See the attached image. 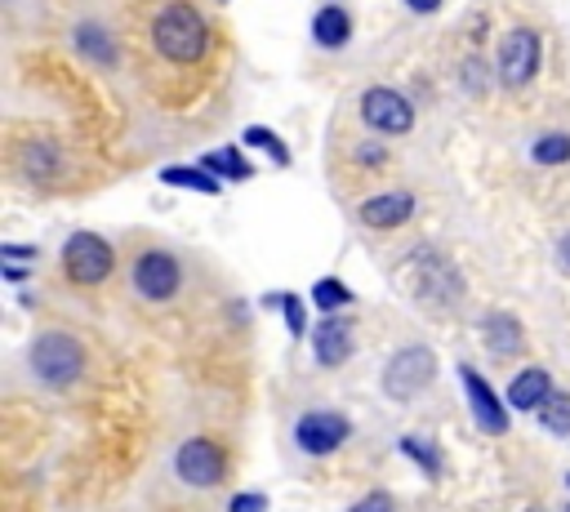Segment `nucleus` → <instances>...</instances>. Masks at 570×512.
I'll list each match as a JSON object with an SVG mask.
<instances>
[{
    "label": "nucleus",
    "mask_w": 570,
    "mask_h": 512,
    "mask_svg": "<svg viewBox=\"0 0 570 512\" xmlns=\"http://www.w3.org/2000/svg\"><path fill=\"white\" fill-rule=\"evenodd\" d=\"M151 45H156V53L165 62H196L205 53V45H209V27L187 0H169L151 18Z\"/></svg>",
    "instance_id": "f257e3e1"
},
{
    "label": "nucleus",
    "mask_w": 570,
    "mask_h": 512,
    "mask_svg": "<svg viewBox=\"0 0 570 512\" xmlns=\"http://www.w3.org/2000/svg\"><path fill=\"white\" fill-rule=\"evenodd\" d=\"M27 365H31V374H36L45 387L62 392V387H71V383L80 378V370H85V347H80L71 334H62V329H45V334L31 338Z\"/></svg>",
    "instance_id": "f03ea898"
},
{
    "label": "nucleus",
    "mask_w": 570,
    "mask_h": 512,
    "mask_svg": "<svg viewBox=\"0 0 570 512\" xmlns=\"http://www.w3.org/2000/svg\"><path fill=\"white\" fill-rule=\"evenodd\" d=\"M539 58H543V45L530 27H508L499 36V49H494V76L508 85V89H521L534 80L539 71Z\"/></svg>",
    "instance_id": "7ed1b4c3"
},
{
    "label": "nucleus",
    "mask_w": 570,
    "mask_h": 512,
    "mask_svg": "<svg viewBox=\"0 0 570 512\" xmlns=\"http://www.w3.org/2000/svg\"><path fill=\"white\" fill-rule=\"evenodd\" d=\"M111 267H116V249L98 232H71L62 240V272L76 285H98L111 276Z\"/></svg>",
    "instance_id": "20e7f679"
},
{
    "label": "nucleus",
    "mask_w": 570,
    "mask_h": 512,
    "mask_svg": "<svg viewBox=\"0 0 570 512\" xmlns=\"http://www.w3.org/2000/svg\"><path fill=\"white\" fill-rule=\"evenodd\" d=\"M432 374H436L432 347L410 343V347L392 352V361L383 365V392H387L392 401H410V396H419V392L432 383Z\"/></svg>",
    "instance_id": "39448f33"
},
{
    "label": "nucleus",
    "mask_w": 570,
    "mask_h": 512,
    "mask_svg": "<svg viewBox=\"0 0 570 512\" xmlns=\"http://www.w3.org/2000/svg\"><path fill=\"white\" fill-rule=\"evenodd\" d=\"M129 285H134L138 298H147V303H165V298H174L178 285H183V263H178L174 254H165V249H147V254L134 258V267H129Z\"/></svg>",
    "instance_id": "423d86ee"
},
{
    "label": "nucleus",
    "mask_w": 570,
    "mask_h": 512,
    "mask_svg": "<svg viewBox=\"0 0 570 512\" xmlns=\"http://www.w3.org/2000/svg\"><path fill=\"white\" fill-rule=\"evenodd\" d=\"M361 120H365L374 134L396 138V134H410V125H414V107H410L396 89L374 85V89L361 93Z\"/></svg>",
    "instance_id": "0eeeda50"
},
{
    "label": "nucleus",
    "mask_w": 570,
    "mask_h": 512,
    "mask_svg": "<svg viewBox=\"0 0 570 512\" xmlns=\"http://www.w3.org/2000/svg\"><path fill=\"white\" fill-rule=\"evenodd\" d=\"M347 436H352V423H347L338 410H307V414H298V423H294V441H298V450L312 454V459L334 454Z\"/></svg>",
    "instance_id": "6e6552de"
},
{
    "label": "nucleus",
    "mask_w": 570,
    "mask_h": 512,
    "mask_svg": "<svg viewBox=\"0 0 570 512\" xmlns=\"http://www.w3.org/2000/svg\"><path fill=\"white\" fill-rule=\"evenodd\" d=\"M174 472H178V481H187V485H196V490H209V485L223 481L227 459H223V450H218L214 441L191 436V441H183V445L174 450Z\"/></svg>",
    "instance_id": "1a4fd4ad"
},
{
    "label": "nucleus",
    "mask_w": 570,
    "mask_h": 512,
    "mask_svg": "<svg viewBox=\"0 0 570 512\" xmlns=\"http://www.w3.org/2000/svg\"><path fill=\"white\" fill-rule=\"evenodd\" d=\"M459 383H463V396H468V410H472L476 427H481V432H490V436H503L512 419H508V410H503L499 392L481 378V370H476V365H459Z\"/></svg>",
    "instance_id": "9d476101"
},
{
    "label": "nucleus",
    "mask_w": 570,
    "mask_h": 512,
    "mask_svg": "<svg viewBox=\"0 0 570 512\" xmlns=\"http://www.w3.org/2000/svg\"><path fill=\"white\" fill-rule=\"evenodd\" d=\"M312 356H316V365H343L347 356H352V325L338 316V312H325L321 321H316V329H312Z\"/></svg>",
    "instance_id": "9b49d317"
},
{
    "label": "nucleus",
    "mask_w": 570,
    "mask_h": 512,
    "mask_svg": "<svg viewBox=\"0 0 570 512\" xmlns=\"http://www.w3.org/2000/svg\"><path fill=\"white\" fill-rule=\"evenodd\" d=\"M356 214H361L365 227H374V232H392V227H401V223L414 214V196H410V191H379V196L361 200Z\"/></svg>",
    "instance_id": "f8f14e48"
},
{
    "label": "nucleus",
    "mask_w": 570,
    "mask_h": 512,
    "mask_svg": "<svg viewBox=\"0 0 570 512\" xmlns=\"http://www.w3.org/2000/svg\"><path fill=\"white\" fill-rule=\"evenodd\" d=\"M552 396V374L543 365H530L521 370L512 383H508V405L512 410H525V414H539V405Z\"/></svg>",
    "instance_id": "ddd939ff"
},
{
    "label": "nucleus",
    "mask_w": 570,
    "mask_h": 512,
    "mask_svg": "<svg viewBox=\"0 0 570 512\" xmlns=\"http://www.w3.org/2000/svg\"><path fill=\"white\" fill-rule=\"evenodd\" d=\"M481 334H485V347L494 356H521L525 352V334H521V321L512 312H490L481 321Z\"/></svg>",
    "instance_id": "4468645a"
},
{
    "label": "nucleus",
    "mask_w": 570,
    "mask_h": 512,
    "mask_svg": "<svg viewBox=\"0 0 570 512\" xmlns=\"http://www.w3.org/2000/svg\"><path fill=\"white\" fill-rule=\"evenodd\" d=\"M312 36H316L321 49H338V45H347V36H352V18H347V9H343V4H325V9L312 18Z\"/></svg>",
    "instance_id": "2eb2a0df"
},
{
    "label": "nucleus",
    "mask_w": 570,
    "mask_h": 512,
    "mask_svg": "<svg viewBox=\"0 0 570 512\" xmlns=\"http://www.w3.org/2000/svg\"><path fill=\"white\" fill-rule=\"evenodd\" d=\"M71 40H76V49H80L94 67H116V45H111V36H107L98 22H80Z\"/></svg>",
    "instance_id": "dca6fc26"
},
{
    "label": "nucleus",
    "mask_w": 570,
    "mask_h": 512,
    "mask_svg": "<svg viewBox=\"0 0 570 512\" xmlns=\"http://www.w3.org/2000/svg\"><path fill=\"white\" fill-rule=\"evenodd\" d=\"M160 183L187 187V191H205V196H218L223 191V178L209 174L205 165H169V169H160Z\"/></svg>",
    "instance_id": "f3484780"
},
{
    "label": "nucleus",
    "mask_w": 570,
    "mask_h": 512,
    "mask_svg": "<svg viewBox=\"0 0 570 512\" xmlns=\"http://www.w3.org/2000/svg\"><path fill=\"white\" fill-rule=\"evenodd\" d=\"M200 165L209 169V174H218V178H232V183H240V178H249L254 174V165L236 151V147H218V151H205L200 156Z\"/></svg>",
    "instance_id": "a211bd4d"
},
{
    "label": "nucleus",
    "mask_w": 570,
    "mask_h": 512,
    "mask_svg": "<svg viewBox=\"0 0 570 512\" xmlns=\"http://www.w3.org/2000/svg\"><path fill=\"white\" fill-rule=\"evenodd\" d=\"M22 169H27V178H40V183H49L53 174H58V151H53V142H27L22 147Z\"/></svg>",
    "instance_id": "6ab92c4d"
},
{
    "label": "nucleus",
    "mask_w": 570,
    "mask_h": 512,
    "mask_svg": "<svg viewBox=\"0 0 570 512\" xmlns=\"http://www.w3.org/2000/svg\"><path fill=\"white\" fill-rule=\"evenodd\" d=\"M530 160L534 165H566L570 160V134H561V129L539 134L534 147H530Z\"/></svg>",
    "instance_id": "aec40b11"
},
{
    "label": "nucleus",
    "mask_w": 570,
    "mask_h": 512,
    "mask_svg": "<svg viewBox=\"0 0 570 512\" xmlns=\"http://www.w3.org/2000/svg\"><path fill=\"white\" fill-rule=\"evenodd\" d=\"M539 423L552 432V436H570V392H557L539 405Z\"/></svg>",
    "instance_id": "412c9836"
},
{
    "label": "nucleus",
    "mask_w": 570,
    "mask_h": 512,
    "mask_svg": "<svg viewBox=\"0 0 570 512\" xmlns=\"http://www.w3.org/2000/svg\"><path fill=\"white\" fill-rule=\"evenodd\" d=\"M352 289L343 285V280H334V276H321L316 285H312V303L321 307V312H343V307H352Z\"/></svg>",
    "instance_id": "4be33fe9"
},
{
    "label": "nucleus",
    "mask_w": 570,
    "mask_h": 512,
    "mask_svg": "<svg viewBox=\"0 0 570 512\" xmlns=\"http://www.w3.org/2000/svg\"><path fill=\"white\" fill-rule=\"evenodd\" d=\"M240 142H245V147H263V151H267L276 165H289V160H294V156H289V147H285V142H281V138H276L267 125H249V129L240 134Z\"/></svg>",
    "instance_id": "5701e85b"
},
{
    "label": "nucleus",
    "mask_w": 570,
    "mask_h": 512,
    "mask_svg": "<svg viewBox=\"0 0 570 512\" xmlns=\"http://www.w3.org/2000/svg\"><path fill=\"white\" fill-rule=\"evenodd\" d=\"M347 512H396V503H392V494L387 490H370L365 499H356Z\"/></svg>",
    "instance_id": "b1692460"
},
{
    "label": "nucleus",
    "mask_w": 570,
    "mask_h": 512,
    "mask_svg": "<svg viewBox=\"0 0 570 512\" xmlns=\"http://www.w3.org/2000/svg\"><path fill=\"white\" fill-rule=\"evenodd\" d=\"M276 303L285 307V321H289V334H303V303H298V294H276Z\"/></svg>",
    "instance_id": "393cba45"
},
{
    "label": "nucleus",
    "mask_w": 570,
    "mask_h": 512,
    "mask_svg": "<svg viewBox=\"0 0 570 512\" xmlns=\"http://www.w3.org/2000/svg\"><path fill=\"white\" fill-rule=\"evenodd\" d=\"M232 512H267V494H236Z\"/></svg>",
    "instance_id": "a878e982"
},
{
    "label": "nucleus",
    "mask_w": 570,
    "mask_h": 512,
    "mask_svg": "<svg viewBox=\"0 0 570 512\" xmlns=\"http://www.w3.org/2000/svg\"><path fill=\"white\" fill-rule=\"evenodd\" d=\"M401 450H410V454H414V459H419V463H423V467L436 476V459H432V450H423L414 436H405V441H401Z\"/></svg>",
    "instance_id": "bb28decb"
},
{
    "label": "nucleus",
    "mask_w": 570,
    "mask_h": 512,
    "mask_svg": "<svg viewBox=\"0 0 570 512\" xmlns=\"http://www.w3.org/2000/svg\"><path fill=\"white\" fill-rule=\"evenodd\" d=\"M4 258H40L36 245H4Z\"/></svg>",
    "instance_id": "cd10ccee"
},
{
    "label": "nucleus",
    "mask_w": 570,
    "mask_h": 512,
    "mask_svg": "<svg viewBox=\"0 0 570 512\" xmlns=\"http://www.w3.org/2000/svg\"><path fill=\"white\" fill-rule=\"evenodd\" d=\"M356 160H365V165H379V160H383V151L365 142V147H356Z\"/></svg>",
    "instance_id": "c85d7f7f"
},
{
    "label": "nucleus",
    "mask_w": 570,
    "mask_h": 512,
    "mask_svg": "<svg viewBox=\"0 0 570 512\" xmlns=\"http://www.w3.org/2000/svg\"><path fill=\"white\" fill-rule=\"evenodd\" d=\"M557 263H561V267L570 272V232H566V236L557 240Z\"/></svg>",
    "instance_id": "c756f323"
},
{
    "label": "nucleus",
    "mask_w": 570,
    "mask_h": 512,
    "mask_svg": "<svg viewBox=\"0 0 570 512\" xmlns=\"http://www.w3.org/2000/svg\"><path fill=\"white\" fill-rule=\"evenodd\" d=\"M405 4H410L414 13H436V9H441V0H405Z\"/></svg>",
    "instance_id": "7c9ffc66"
},
{
    "label": "nucleus",
    "mask_w": 570,
    "mask_h": 512,
    "mask_svg": "<svg viewBox=\"0 0 570 512\" xmlns=\"http://www.w3.org/2000/svg\"><path fill=\"white\" fill-rule=\"evenodd\" d=\"M4 276H9V280H13V285H18V280H27V272H22V267H13V263H9V267H4Z\"/></svg>",
    "instance_id": "2f4dec72"
},
{
    "label": "nucleus",
    "mask_w": 570,
    "mask_h": 512,
    "mask_svg": "<svg viewBox=\"0 0 570 512\" xmlns=\"http://www.w3.org/2000/svg\"><path fill=\"white\" fill-rule=\"evenodd\" d=\"M566 485H570V476H566Z\"/></svg>",
    "instance_id": "473e14b6"
},
{
    "label": "nucleus",
    "mask_w": 570,
    "mask_h": 512,
    "mask_svg": "<svg viewBox=\"0 0 570 512\" xmlns=\"http://www.w3.org/2000/svg\"><path fill=\"white\" fill-rule=\"evenodd\" d=\"M566 512H570V508H566Z\"/></svg>",
    "instance_id": "72a5a7b5"
}]
</instances>
